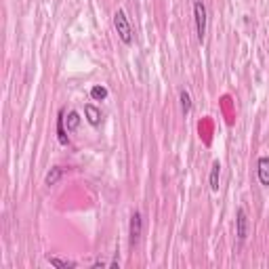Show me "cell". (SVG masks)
I'll return each mask as SVG.
<instances>
[{
	"mask_svg": "<svg viewBox=\"0 0 269 269\" xmlns=\"http://www.w3.org/2000/svg\"><path fill=\"white\" fill-rule=\"evenodd\" d=\"M114 27H116V32L124 44H133V26H131V21L122 9H118L114 13Z\"/></svg>",
	"mask_w": 269,
	"mask_h": 269,
	"instance_id": "cell-1",
	"label": "cell"
},
{
	"mask_svg": "<svg viewBox=\"0 0 269 269\" xmlns=\"http://www.w3.org/2000/svg\"><path fill=\"white\" fill-rule=\"evenodd\" d=\"M193 19H196V36L202 42L206 38V27H208V17H206V6L202 0H193Z\"/></svg>",
	"mask_w": 269,
	"mask_h": 269,
	"instance_id": "cell-2",
	"label": "cell"
},
{
	"mask_svg": "<svg viewBox=\"0 0 269 269\" xmlns=\"http://www.w3.org/2000/svg\"><path fill=\"white\" fill-rule=\"evenodd\" d=\"M141 234H143V216H141L139 211H134L131 215V223H129V240H131V246H134L141 240Z\"/></svg>",
	"mask_w": 269,
	"mask_h": 269,
	"instance_id": "cell-3",
	"label": "cell"
},
{
	"mask_svg": "<svg viewBox=\"0 0 269 269\" xmlns=\"http://www.w3.org/2000/svg\"><path fill=\"white\" fill-rule=\"evenodd\" d=\"M236 236L240 240V244L246 242V238H248V216H246L244 208H238V213H236Z\"/></svg>",
	"mask_w": 269,
	"mask_h": 269,
	"instance_id": "cell-4",
	"label": "cell"
},
{
	"mask_svg": "<svg viewBox=\"0 0 269 269\" xmlns=\"http://www.w3.org/2000/svg\"><path fill=\"white\" fill-rule=\"evenodd\" d=\"M67 131L65 129V109H59L57 114V139L61 145H70V137H67Z\"/></svg>",
	"mask_w": 269,
	"mask_h": 269,
	"instance_id": "cell-5",
	"label": "cell"
},
{
	"mask_svg": "<svg viewBox=\"0 0 269 269\" xmlns=\"http://www.w3.org/2000/svg\"><path fill=\"white\" fill-rule=\"evenodd\" d=\"M257 177H259L261 185L269 188V158L267 156H261L259 162H257Z\"/></svg>",
	"mask_w": 269,
	"mask_h": 269,
	"instance_id": "cell-6",
	"label": "cell"
},
{
	"mask_svg": "<svg viewBox=\"0 0 269 269\" xmlns=\"http://www.w3.org/2000/svg\"><path fill=\"white\" fill-rule=\"evenodd\" d=\"M84 116H86V120L91 126H99L101 120H103V116H101V109H97L93 103H86L84 106Z\"/></svg>",
	"mask_w": 269,
	"mask_h": 269,
	"instance_id": "cell-7",
	"label": "cell"
},
{
	"mask_svg": "<svg viewBox=\"0 0 269 269\" xmlns=\"http://www.w3.org/2000/svg\"><path fill=\"white\" fill-rule=\"evenodd\" d=\"M63 173H65V168L63 166H53L47 173V177H44V185L47 188H53V185H57L59 183V179L63 177Z\"/></svg>",
	"mask_w": 269,
	"mask_h": 269,
	"instance_id": "cell-8",
	"label": "cell"
},
{
	"mask_svg": "<svg viewBox=\"0 0 269 269\" xmlns=\"http://www.w3.org/2000/svg\"><path fill=\"white\" fill-rule=\"evenodd\" d=\"M219 179H221V164L213 162V168H211V189L213 191H219Z\"/></svg>",
	"mask_w": 269,
	"mask_h": 269,
	"instance_id": "cell-9",
	"label": "cell"
},
{
	"mask_svg": "<svg viewBox=\"0 0 269 269\" xmlns=\"http://www.w3.org/2000/svg\"><path fill=\"white\" fill-rule=\"evenodd\" d=\"M179 101H181V111H183V116H188L189 111H191V95L185 91V88H183L181 93H179Z\"/></svg>",
	"mask_w": 269,
	"mask_h": 269,
	"instance_id": "cell-10",
	"label": "cell"
},
{
	"mask_svg": "<svg viewBox=\"0 0 269 269\" xmlns=\"http://www.w3.org/2000/svg\"><path fill=\"white\" fill-rule=\"evenodd\" d=\"M47 261L53 267H57V269H74L76 267V263H74V261H63V259H57V257H47Z\"/></svg>",
	"mask_w": 269,
	"mask_h": 269,
	"instance_id": "cell-11",
	"label": "cell"
},
{
	"mask_svg": "<svg viewBox=\"0 0 269 269\" xmlns=\"http://www.w3.org/2000/svg\"><path fill=\"white\" fill-rule=\"evenodd\" d=\"M80 126V114L78 111H70V114H67V118H65V129L67 131H76Z\"/></svg>",
	"mask_w": 269,
	"mask_h": 269,
	"instance_id": "cell-12",
	"label": "cell"
},
{
	"mask_svg": "<svg viewBox=\"0 0 269 269\" xmlns=\"http://www.w3.org/2000/svg\"><path fill=\"white\" fill-rule=\"evenodd\" d=\"M91 97L95 101H103V99H108V88L106 86H101V84H97L91 88Z\"/></svg>",
	"mask_w": 269,
	"mask_h": 269,
	"instance_id": "cell-13",
	"label": "cell"
},
{
	"mask_svg": "<svg viewBox=\"0 0 269 269\" xmlns=\"http://www.w3.org/2000/svg\"><path fill=\"white\" fill-rule=\"evenodd\" d=\"M108 263H106V261H95V265L93 267H106Z\"/></svg>",
	"mask_w": 269,
	"mask_h": 269,
	"instance_id": "cell-14",
	"label": "cell"
}]
</instances>
